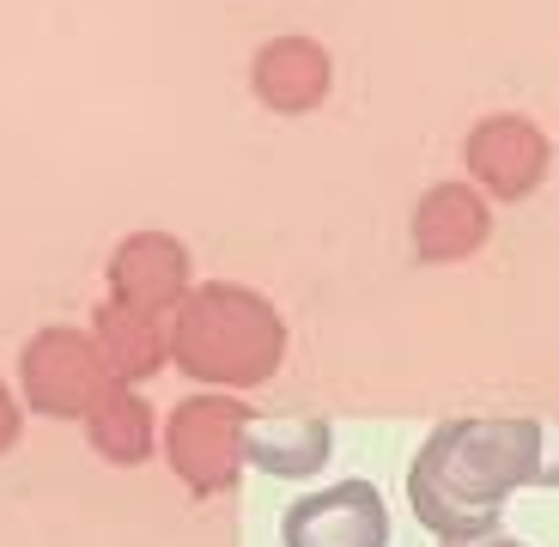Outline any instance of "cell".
<instances>
[{
  "instance_id": "1",
  "label": "cell",
  "mask_w": 559,
  "mask_h": 547,
  "mask_svg": "<svg viewBox=\"0 0 559 547\" xmlns=\"http://www.w3.org/2000/svg\"><path fill=\"white\" fill-rule=\"evenodd\" d=\"M547 480V420H444L407 468V506L438 542L499 535L504 499Z\"/></svg>"
},
{
  "instance_id": "2",
  "label": "cell",
  "mask_w": 559,
  "mask_h": 547,
  "mask_svg": "<svg viewBox=\"0 0 559 547\" xmlns=\"http://www.w3.org/2000/svg\"><path fill=\"white\" fill-rule=\"evenodd\" d=\"M170 359L213 390H255L286 359V323L238 281H201L170 310Z\"/></svg>"
},
{
  "instance_id": "3",
  "label": "cell",
  "mask_w": 559,
  "mask_h": 547,
  "mask_svg": "<svg viewBox=\"0 0 559 547\" xmlns=\"http://www.w3.org/2000/svg\"><path fill=\"white\" fill-rule=\"evenodd\" d=\"M255 407L250 402H231L225 390H201L189 402L170 407L165 420V463L177 468V480L195 499H219V492L238 487L243 475V438H250Z\"/></svg>"
},
{
  "instance_id": "4",
  "label": "cell",
  "mask_w": 559,
  "mask_h": 547,
  "mask_svg": "<svg viewBox=\"0 0 559 547\" xmlns=\"http://www.w3.org/2000/svg\"><path fill=\"white\" fill-rule=\"evenodd\" d=\"M19 383H25L31 414L49 420H92V407L116 390V371L104 359L92 329H37L19 353Z\"/></svg>"
},
{
  "instance_id": "5",
  "label": "cell",
  "mask_w": 559,
  "mask_h": 547,
  "mask_svg": "<svg viewBox=\"0 0 559 547\" xmlns=\"http://www.w3.org/2000/svg\"><path fill=\"white\" fill-rule=\"evenodd\" d=\"M286 547H390V506L371 480H335V487L293 499L280 518Z\"/></svg>"
},
{
  "instance_id": "6",
  "label": "cell",
  "mask_w": 559,
  "mask_h": 547,
  "mask_svg": "<svg viewBox=\"0 0 559 547\" xmlns=\"http://www.w3.org/2000/svg\"><path fill=\"white\" fill-rule=\"evenodd\" d=\"M189 293H195V286H189V250H182L177 238H165V231H134V238L116 243L110 298L165 317V310H177Z\"/></svg>"
},
{
  "instance_id": "7",
  "label": "cell",
  "mask_w": 559,
  "mask_h": 547,
  "mask_svg": "<svg viewBox=\"0 0 559 547\" xmlns=\"http://www.w3.org/2000/svg\"><path fill=\"white\" fill-rule=\"evenodd\" d=\"M468 170L487 182L499 201L530 195L535 182L547 177V141L542 128L523 122V116H487V122L468 134Z\"/></svg>"
},
{
  "instance_id": "8",
  "label": "cell",
  "mask_w": 559,
  "mask_h": 547,
  "mask_svg": "<svg viewBox=\"0 0 559 547\" xmlns=\"http://www.w3.org/2000/svg\"><path fill=\"white\" fill-rule=\"evenodd\" d=\"M255 98L280 116H298V110H317L322 92H329V49L310 37H274L255 49Z\"/></svg>"
},
{
  "instance_id": "9",
  "label": "cell",
  "mask_w": 559,
  "mask_h": 547,
  "mask_svg": "<svg viewBox=\"0 0 559 547\" xmlns=\"http://www.w3.org/2000/svg\"><path fill=\"white\" fill-rule=\"evenodd\" d=\"M487 231H492V213L468 182H438V189H426V201L414 207L419 262H456V255L480 250Z\"/></svg>"
},
{
  "instance_id": "10",
  "label": "cell",
  "mask_w": 559,
  "mask_h": 547,
  "mask_svg": "<svg viewBox=\"0 0 559 547\" xmlns=\"http://www.w3.org/2000/svg\"><path fill=\"white\" fill-rule=\"evenodd\" d=\"M329 444H335V432L322 420H298V414L262 420V414H255L250 438H243V456H250V468H262V475H274V480H310L329 456H335Z\"/></svg>"
},
{
  "instance_id": "11",
  "label": "cell",
  "mask_w": 559,
  "mask_h": 547,
  "mask_svg": "<svg viewBox=\"0 0 559 547\" xmlns=\"http://www.w3.org/2000/svg\"><path fill=\"white\" fill-rule=\"evenodd\" d=\"M92 335H98L104 359H110V371H116V383H140V378H153L158 365L170 359V329L158 323V310L122 305V298H110V305L98 310Z\"/></svg>"
},
{
  "instance_id": "12",
  "label": "cell",
  "mask_w": 559,
  "mask_h": 547,
  "mask_svg": "<svg viewBox=\"0 0 559 547\" xmlns=\"http://www.w3.org/2000/svg\"><path fill=\"white\" fill-rule=\"evenodd\" d=\"M85 438L98 450L104 463L116 468H140L153 456V407L140 402L128 383H116L98 407H92V420H85Z\"/></svg>"
},
{
  "instance_id": "13",
  "label": "cell",
  "mask_w": 559,
  "mask_h": 547,
  "mask_svg": "<svg viewBox=\"0 0 559 547\" xmlns=\"http://www.w3.org/2000/svg\"><path fill=\"white\" fill-rule=\"evenodd\" d=\"M19 444V402L7 395V383H0V456Z\"/></svg>"
},
{
  "instance_id": "14",
  "label": "cell",
  "mask_w": 559,
  "mask_h": 547,
  "mask_svg": "<svg viewBox=\"0 0 559 547\" xmlns=\"http://www.w3.org/2000/svg\"><path fill=\"white\" fill-rule=\"evenodd\" d=\"M444 547H530V542H511V535H487V542H444Z\"/></svg>"
}]
</instances>
